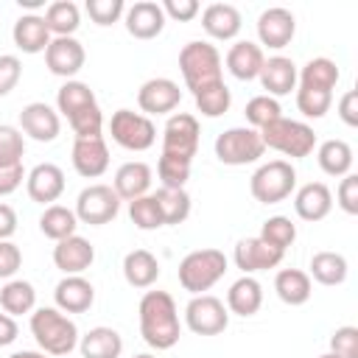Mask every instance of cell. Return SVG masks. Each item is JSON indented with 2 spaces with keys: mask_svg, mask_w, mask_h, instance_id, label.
I'll use <instances>...</instances> for the list:
<instances>
[{
  "mask_svg": "<svg viewBox=\"0 0 358 358\" xmlns=\"http://www.w3.org/2000/svg\"><path fill=\"white\" fill-rule=\"evenodd\" d=\"M140 336L154 350H171L179 341V310L168 291H145L140 305Z\"/></svg>",
  "mask_w": 358,
  "mask_h": 358,
  "instance_id": "6da1fadb",
  "label": "cell"
},
{
  "mask_svg": "<svg viewBox=\"0 0 358 358\" xmlns=\"http://www.w3.org/2000/svg\"><path fill=\"white\" fill-rule=\"evenodd\" d=\"M56 112H62L76 131V137H98L103 129V115L95 92L84 81H64L56 92Z\"/></svg>",
  "mask_w": 358,
  "mask_h": 358,
  "instance_id": "7a4b0ae2",
  "label": "cell"
},
{
  "mask_svg": "<svg viewBox=\"0 0 358 358\" xmlns=\"http://www.w3.org/2000/svg\"><path fill=\"white\" fill-rule=\"evenodd\" d=\"M31 333L48 355H70L81 338L76 322L59 308H36L31 313Z\"/></svg>",
  "mask_w": 358,
  "mask_h": 358,
  "instance_id": "3957f363",
  "label": "cell"
},
{
  "mask_svg": "<svg viewBox=\"0 0 358 358\" xmlns=\"http://www.w3.org/2000/svg\"><path fill=\"white\" fill-rule=\"evenodd\" d=\"M179 70H182V78H185V87L199 95L201 90L224 81L221 76V53L215 45L210 42H201V39H193L187 42L182 50H179Z\"/></svg>",
  "mask_w": 358,
  "mask_h": 358,
  "instance_id": "277c9868",
  "label": "cell"
},
{
  "mask_svg": "<svg viewBox=\"0 0 358 358\" xmlns=\"http://www.w3.org/2000/svg\"><path fill=\"white\" fill-rule=\"evenodd\" d=\"M227 271V255L221 249H193L182 257L179 263V285L199 296L204 291H210Z\"/></svg>",
  "mask_w": 358,
  "mask_h": 358,
  "instance_id": "5b68a950",
  "label": "cell"
},
{
  "mask_svg": "<svg viewBox=\"0 0 358 358\" xmlns=\"http://www.w3.org/2000/svg\"><path fill=\"white\" fill-rule=\"evenodd\" d=\"M260 140L266 148L280 151L291 159H302L316 148V134L308 123L291 120V117H277L260 129Z\"/></svg>",
  "mask_w": 358,
  "mask_h": 358,
  "instance_id": "8992f818",
  "label": "cell"
},
{
  "mask_svg": "<svg viewBox=\"0 0 358 358\" xmlns=\"http://www.w3.org/2000/svg\"><path fill=\"white\" fill-rule=\"evenodd\" d=\"M294 187H296V168L288 159L263 162L249 179V190H252L255 201H260V204L285 201L294 193Z\"/></svg>",
  "mask_w": 358,
  "mask_h": 358,
  "instance_id": "52a82bcc",
  "label": "cell"
},
{
  "mask_svg": "<svg viewBox=\"0 0 358 358\" xmlns=\"http://www.w3.org/2000/svg\"><path fill=\"white\" fill-rule=\"evenodd\" d=\"M263 151H266V145L260 140V131L249 129V126H232L215 137V157L224 165L238 168V165L257 162L263 157Z\"/></svg>",
  "mask_w": 358,
  "mask_h": 358,
  "instance_id": "ba28073f",
  "label": "cell"
},
{
  "mask_svg": "<svg viewBox=\"0 0 358 358\" xmlns=\"http://www.w3.org/2000/svg\"><path fill=\"white\" fill-rule=\"evenodd\" d=\"M109 134L126 151H148L157 143V126H154V120L145 117L143 112H131V109H117L112 115Z\"/></svg>",
  "mask_w": 358,
  "mask_h": 358,
  "instance_id": "9c48e42d",
  "label": "cell"
},
{
  "mask_svg": "<svg viewBox=\"0 0 358 358\" xmlns=\"http://www.w3.org/2000/svg\"><path fill=\"white\" fill-rule=\"evenodd\" d=\"M76 218L81 224H90V227H103L109 221L117 218L120 213V199L117 193L112 190V185H90L78 193L76 199Z\"/></svg>",
  "mask_w": 358,
  "mask_h": 358,
  "instance_id": "30bf717a",
  "label": "cell"
},
{
  "mask_svg": "<svg viewBox=\"0 0 358 358\" xmlns=\"http://www.w3.org/2000/svg\"><path fill=\"white\" fill-rule=\"evenodd\" d=\"M185 324L196 336H218L229 324V310L218 296L199 294L185 305Z\"/></svg>",
  "mask_w": 358,
  "mask_h": 358,
  "instance_id": "8fae6325",
  "label": "cell"
},
{
  "mask_svg": "<svg viewBox=\"0 0 358 358\" xmlns=\"http://www.w3.org/2000/svg\"><path fill=\"white\" fill-rule=\"evenodd\" d=\"M199 120L190 112H176L168 117L165 129H162V154L168 157H179V159H190L199 151Z\"/></svg>",
  "mask_w": 358,
  "mask_h": 358,
  "instance_id": "7c38bea8",
  "label": "cell"
},
{
  "mask_svg": "<svg viewBox=\"0 0 358 358\" xmlns=\"http://www.w3.org/2000/svg\"><path fill=\"white\" fill-rule=\"evenodd\" d=\"M84 62H87V53L76 36H53L50 45L45 48V64L59 78L73 81V76L84 67Z\"/></svg>",
  "mask_w": 358,
  "mask_h": 358,
  "instance_id": "4fadbf2b",
  "label": "cell"
},
{
  "mask_svg": "<svg viewBox=\"0 0 358 358\" xmlns=\"http://www.w3.org/2000/svg\"><path fill=\"white\" fill-rule=\"evenodd\" d=\"M179 101H182L179 84L171 81V78H162V76L159 78H148L137 90V106L143 109L145 117H151V115H168V112H173L179 106Z\"/></svg>",
  "mask_w": 358,
  "mask_h": 358,
  "instance_id": "5bb4252c",
  "label": "cell"
},
{
  "mask_svg": "<svg viewBox=\"0 0 358 358\" xmlns=\"http://www.w3.org/2000/svg\"><path fill=\"white\" fill-rule=\"evenodd\" d=\"M20 131L28 134L36 143H53L62 131V120L59 112L53 106H48L45 101H34L25 103L20 112Z\"/></svg>",
  "mask_w": 358,
  "mask_h": 358,
  "instance_id": "9a60e30c",
  "label": "cell"
},
{
  "mask_svg": "<svg viewBox=\"0 0 358 358\" xmlns=\"http://www.w3.org/2000/svg\"><path fill=\"white\" fill-rule=\"evenodd\" d=\"M70 159H73V168H76L78 176H84V179L103 176L106 168H109V148H106L103 134H98V137H76Z\"/></svg>",
  "mask_w": 358,
  "mask_h": 358,
  "instance_id": "2e32d148",
  "label": "cell"
},
{
  "mask_svg": "<svg viewBox=\"0 0 358 358\" xmlns=\"http://www.w3.org/2000/svg\"><path fill=\"white\" fill-rule=\"evenodd\" d=\"M25 190L31 201L50 207L64 193V171L53 162H39L25 173Z\"/></svg>",
  "mask_w": 358,
  "mask_h": 358,
  "instance_id": "e0dca14e",
  "label": "cell"
},
{
  "mask_svg": "<svg viewBox=\"0 0 358 358\" xmlns=\"http://www.w3.org/2000/svg\"><path fill=\"white\" fill-rule=\"evenodd\" d=\"M294 34H296V20L282 6H271L257 17V39L271 50L285 48L294 39Z\"/></svg>",
  "mask_w": 358,
  "mask_h": 358,
  "instance_id": "ac0fdd59",
  "label": "cell"
},
{
  "mask_svg": "<svg viewBox=\"0 0 358 358\" xmlns=\"http://www.w3.org/2000/svg\"><path fill=\"white\" fill-rule=\"evenodd\" d=\"M282 255H285V252H277L274 246H268L266 241H260V238L255 235V238H241V241L235 243L232 260H235V266H238L243 274H255V271L277 268V266L282 263Z\"/></svg>",
  "mask_w": 358,
  "mask_h": 358,
  "instance_id": "d6986e66",
  "label": "cell"
},
{
  "mask_svg": "<svg viewBox=\"0 0 358 358\" xmlns=\"http://www.w3.org/2000/svg\"><path fill=\"white\" fill-rule=\"evenodd\" d=\"M53 299L62 313H84L95 302V288L81 274H64L53 288Z\"/></svg>",
  "mask_w": 358,
  "mask_h": 358,
  "instance_id": "ffe728a7",
  "label": "cell"
},
{
  "mask_svg": "<svg viewBox=\"0 0 358 358\" xmlns=\"http://www.w3.org/2000/svg\"><path fill=\"white\" fill-rule=\"evenodd\" d=\"M162 28H165V11H162L159 3H154V0H140V3H134V6L126 8V31H129L134 39L148 42V39L159 36Z\"/></svg>",
  "mask_w": 358,
  "mask_h": 358,
  "instance_id": "44dd1931",
  "label": "cell"
},
{
  "mask_svg": "<svg viewBox=\"0 0 358 358\" xmlns=\"http://www.w3.org/2000/svg\"><path fill=\"white\" fill-rule=\"evenodd\" d=\"M92 260H95V246L81 235H70L53 246V263L64 274H81L92 266Z\"/></svg>",
  "mask_w": 358,
  "mask_h": 358,
  "instance_id": "7402d4cb",
  "label": "cell"
},
{
  "mask_svg": "<svg viewBox=\"0 0 358 358\" xmlns=\"http://www.w3.org/2000/svg\"><path fill=\"white\" fill-rule=\"evenodd\" d=\"M294 210L302 221H322L333 210V193L324 182H308L294 193Z\"/></svg>",
  "mask_w": 358,
  "mask_h": 358,
  "instance_id": "603a6c76",
  "label": "cell"
},
{
  "mask_svg": "<svg viewBox=\"0 0 358 358\" xmlns=\"http://www.w3.org/2000/svg\"><path fill=\"white\" fill-rule=\"evenodd\" d=\"M151 168L140 159H131V162H123L117 171H115V179H112V190L117 193L120 201H134L140 196L148 193L151 187Z\"/></svg>",
  "mask_w": 358,
  "mask_h": 358,
  "instance_id": "cb8c5ba5",
  "label": "cell"
},
{
  "mask_svg": "<svg viewBox=\"0 0 358 358\" xmlns=\"http://www.w3.org/2000/svg\"><path fill=\"white\" fill-rule=\"evenodd\" d=\"M257 78H260V87L266 90V95H271V98L288 95L291 90H296V64L288 56H271L263 62Z\"/></svg>",
  "mask_w": 358,
  "mask_h": 358,
  "instance_id": "d4e9b609",
  "label": "cell"
},
{
  "mask_svg": "<svg viewBox=\"0 0 358 358\" xmlns=\"http://www.w3.org/2000/svg\"><path fill=\"white\" fill-rule=\"evenodd\" d=\"M241 11L232 6V3H210L204 11H201V28L207 31V36L213 39H235L238 31H241Z\"/></svg>",
  "mask_w": 358,
  "mask_h": 358,
  "instance_id": "484cf974",
  "label": "cell"
},
{
  "mask_svg": "<svg viewBox=\"0 0 358 358\" xmlns=\"http://www.w3.org/2000/svg\"><path fill=\"white\" fill-rule=\"evenodd\" d=\"M227 70L238 78V81H252L260 76V67L266 62L263 56V48L257 42H249V39H241L235 42L229 50H227Z\"/></svg>",
  "mask_w": 358,
  "mask_h": 358,
  "instance_id": "4316f807",
  "label": "cell"
},
{
  "mask_svg": "<svg viewBox=\"0 0 358 358\" xmlns=\"http://www.w3.org/2000/svg\"><path fill=\"white\" fill-rule=\"evenodd\" d=\"M11 39L22 53H45V48L50 45L53 36H50L42 14H22L11 28Z\"/></svg>",
  "mask_w": 358,
  "mask_h": 358,
  "instance_id": "83f0119b",
  "label": "cell"
},
{
  "mask_svg": "<svg viewBox=\"0 0 358 358\" xmlns=\"http://www.w3.org/2000/svg\"><path fill=\"white\" fill-rule=\"evenodd\" d=\"M263 305V285L252 277V274H243L238 277L229 291H227V310L235 313V316H255Z\"/></svg>",
  "mask_w": 358,
  "mask_h": 358,
  "instance_id": "f1b7e54d",
  "label": "cell"
},
{
  "mask_svg": "<svg viewBox=\"0 0 358 358\" xmlns=\"http://www.w3.org/2000/svg\"><path fill=\"white\" fill-rule=\"evenodd\" d=\"M78 350L84 358H120L123 352V338L115 327H92L78 338Z\"/></svg>",
  "mask_w": 358,
  "mask_h": 358,
  "instance_id": "f546056e",
  "label": "cell"
},
{
  "mask_svg": "<svg viewBox=\"0 0 358 358\" xmlns=\"http://www.w3.org/2000/svg\"><path fill=\"white\" fill-rule=\"evenodd\" d=\"M123 277L131 288H151L159 280V260L148 249H131L123 257Z\"/></svg>",
  "mask_w": 358,
  "mask_h": 358,
  "instance_id": "4dcf8cb0",
  "label": "cell"
},
{
  "mask_svg": "<svg viewBox=\"0 0 358 358\" xmlns=\"http://www.w3.org/2000/svg\"><path fill=\"white\" fill-rule=\"evenodd\" d=\"M274 291L285 305L296 308V305H305L310 299L313 285H310L308 271H302V268H280L277 277H274Z\"/></svg>",
  "mask_w": 358,
  "mask_h": 358,
  "instance_id": "1f68e13d",
  "label": "cell"
},
{
  "mask_svg": "<svg viewBox=\"0 0 358 358\" xmlns=\"http://www.w3.org/2000/svg\"><path fill=\"white\" fill-rule=\"evenodd\" d=\"M296 81H299V87H308V90L333 92L336 84H338V67H336L333 59L316 56V59H310V62L296 73Z\"/></svg>",
  "mask_w": 358,
  "mask_h": 358,
  "instance_id": "d6a6232c",
  "label": "cell"
},
{
  "mask_svg": "<svg viewBox=\"0 0 358 358\" xmlns=\"http://www.w3.org/2000/svg\"><path fill=\"white\" fill-rule=\"evenodd\" d=\"M308 268H310L308 277H313L322 285H341L347 280V271H350L347 257L341 252H327V249L324 252H316L310 257V266Z\"/></svg>",
  "mask_w": 358,
  "mask_h": 358,
  "instance_id": "836d02e7",
  "label": "cell"
},
{
  "mask_svg": "<svg viewBox=\"0 0 358 358\" xmlns=\"http://www.w3.org/2000/svg\"><path fill=\"white\" fill-rule=\"evenodd\" d=\"M157 199V207L162 213V224L165 227H176L185 224L190 215V196L185 187H159L157 193H151Z\"/></svg>",
  "mask_w": 358,
  "mask_h": 358,
  "instance_id": "e575fe53",
  "label": "cell"
},
{
  "mask_svg": "<svg viewBox=\"0 0 358 358\" xmlns=\"http://www.w3.org/2000/svg\"><path fill=\"white\" fill-rule=\"evenodd\" d=\"M76 227H78V218H76V213L70 210V207H64V204H50V207H45V213L39 215V229H42V235L45 238H50V241H64V238H70V235H76Z\"/></svg>",
  "mask_w": 358,
  "mask_h": 358,
  "instance_id": "d590c367",
  "label": "cell"
},
{
  "mask_svg": "<svg viewBox=\"0 0 358 358\" xmlns=\"http://www.w3.org/2000/svg\"><path fill=\"white\" fill-rule=\"evenodd\" d=\"M0 308L8 316H22L36 308V291L28 280H8L0 288Z\"/></svg>",
  "mask_w": 358,
  "mask_h": 358,
  "instance_id": "8d00e7d4",
  "label": "cell"
},
{
  "mask_svg": "<svg viewBox=\"0 0 358 358\" xmlns=\"http://www.w3.org/2000/svg\"><path fill=\"white\" fill-rule=\"evenodd\" d=\"M45 25L50 36H73L81 25V11L73 0H56L45 8Z\"/></svg>",
  "mask_w": 358,
  "mask_h": 358,
  "instance_id": "74e56055",
  "label": "cell"
},
{
  "mask_svg": "<svg viewBox=\"0 0 358 358\" xmlns=\"http://www.w3.org/2000/svg\"><path fill=\"white\" fill-rule=\"evenodd\" d=\"M316 159H319V168L327 176H347L350 168H352V148H350V143L333 137V140H324L319 145Z\"/></svg>",
  "mask_w": 358,
  "mask_h": 358,
  "instance_id": "f35d334b",
  "label": "cell"
},
{
  "mask_svg": "<svg viewBox=\"0 0 358 358\" xmlns=\"http://www.w3.org/2000/svg\"><path fill=\"white\" fill-rule=\"evenodd\" d=\"M260 241H266L268 246H274L277 252H285L294 241H296V224L288 215H271L263 221L260 227Z\"/></svg>",
  "mask_w": 358,
  "mask_h": 358,
  "instance_id": "ab89813d",
  "label": "cell"
},
{
  "mask_svg": "<svg viewBox=\"0 0 358 358\" xmlns=\"http://www.w3.org/2000/svg\"><path fill=\"white\" fill-rule=\"evenodd\" d=\"M193 98H196V109H199L204 117H221V115L229 109V103H232V92H229V87H227L224 81H218V84L201 90V92L193 95Z\"/></svg>",
  "mask_w": 358,
  "mask_h": 358,
  "instance_id": "60d3db41",
  "label": "cell"
},
{
  "mask_svg": "<svg viewBox=\"0 0 358 358\" xmlns=\"http://www.w3.org/2000/svg\"><path fill=\"white\" fill-rule=\"evenodd\" d=\"M129 218H131V224H134L137 229H145V232L165 227V224H162V213H159V207H157V199H154L151 193H145V196L129 201Z\"/></svg>",
  "mask_w": 358,
  "mask_h": 358,
  "instance_id": "b9f144b4",
  "label": "cell"
},
{
  "mask_svg": "<svg viewBox=\"0 0 358 358\" xmlns=\"http://www.w3.org/2000/svg\"><path fill=\"white\" fill-rule=\"evenodd\" d=\"M243 115H246L249 129H257V131H260L266 123L282 117V106H280L277 98H271V95H255V98L246 103Z\"/></svg>",
  "mask_w": 358,
  "mask_h": 358,
  "instance_id": "7bdbcfd3",
  "label": "cell"
},
{
  "mask_svg": "<svg viewBox=\"0 0 358 358\" xmlns=\"http://www.w3.org/2000/svg\"><path fill=\"white\" fill-rule=\"evenodd\" d=\"M22 154H25V137L17 126L0 123V168H11V165H22Z\"/></svg>",
  "mask_w": 358,
  "mask_h": 358,
  "instance_id": "ee69618b",
  "label": "cell"
},
{
  "mask_svg": "<svg viewBox=\"0 0 358 358\" xmlns=\"http://www.w3.org/2000/svg\"><path fill=\"white\" fill-rule=\"evenodd\" d=\"M190 159H179V157H168V154H159V162H157V176L162 182V187H185L187 179H190Z\"/></svg>",
  "mask_w": 358,
  "mask_h": 358,
  "instance_id": "f6af8a7d",
  "label": "cell"
},
{
  "mask_svg": "<svg viewBox=\"0 0 358 358\" xmlns=\"http://www.w3.org/2000/svg\"><path fill=\"white\" fill-rule=\"evenodd\" d=\"M333 103V92H322V90H308V87H296V109L305 117H324L330 112Z\"/></svg>",
  "mask_w": 358,
  "mask_h": 358,
  "instance_id": "bcb514c9",
  "label": "cell"
},
{
  "mask_svg": "<svg viewBox=\"0 0 358 358\" xmlns=\"http://www.w3.org/2000/svg\"><path fill=\"white\" fill-rule=\"evenodd\" d=\"M84 8L95 25H112L126 14L123 0H87Z\"/></svg>",
  "mask_w": 358,
  "mask_h": 358,
  "instance_id": "7dc6e473",
  "label": "cell"
},
{
  "mask_svg": "<svg viewBox=\"0 0 358 358\" xmlns=\"http://www.w3.org/2000/svg\"><path fill=\"white\" fill-rule=\"evenodd\" d=\"M330 352H336L338 358H358V327L344 324V327L333 330V336H330Z\"/></svg>",
  "mask_w": 358,
  "mask_h": 358,
  "instance_id": "c3c4849f",
  "label": "cell"
},
{
  "mask_svg": "<svg viewBox=\"0 0 358 358\" xmlns=\"http://www.w3.org/2000/svg\"><path fill=\"white\" fill-rule=\"evenodd\" d=\"M336 204H338L347 215H358V176H355V173L341 176L338 190H336Z\"/></svg>",
  "mask_w": 358,
  "mask_h": 358,
  "instance_id": "681fc988",
  "label": "cell"
},
{
  "mask_svg": "<svg viewBox=\"0 0 358 358\" xmlns=\"http://www.w3.org/2000/svg\"><path fill=\"white\" fill-rule=\"evenodd\" d=\"M22 76V62L14 53H0V98L8 95Z\"/></svg>",
  "mask_w": 358,
  "mask_h": 358,
  "instance_id": "f907efd6",
  "label": "cell"
},
{
  "mask_svg": "<svg viewBox=\"0 0 358 358\" xmlns=\"http://www.w3.org/2000/svg\"><path fill=\"white\" fill-rule=\"evenodd\" d=\"M22 266V252L11 241H0V280H11Z\"/></svg>",
  "mask_w": 358,
  "mask_h": 358,
  "instance_id": "816d5d0a",
  "label": "cell"
},
{
  "mask_svg": "<svg viewBox=\"0 0 358 358\" xmlns=\"http://www.w3.org/2000/svg\"><path fill=\"white\" fill-rule=\"evenodd\" d=\"M162 11H165V20H176V22H190L196 14H199V3L196 0H165L159 3Z\"/></svg>",
  "mask_w": 358,
  "mask_h": 358,
  "instance_id": "f5cc1de1",
  "label": "cell"
},
{
  "mask_svg": "<svg viewBox=\"0 0 358 358\" xmlns=\"http://www.w3.org/2000/svg\"><path fill=\"white\" fill-rule=\"evenodd\" d=\"M338 117H341L350 129L358 126V92H355V90H347V92L338 98Z\"/></svg>",
  "mask_w": 358,
  "mask_h": 358,
  "instance_id": "db71d44e",
  "label": "cell"
},
{
  "mask_svg": "<svg viewBox=\"0 0 358 358\" xmlns=\"http://www.w3.org/2000/svg\"><path fill=\"white\" fill-rule=\"evenodd\" d=\"M25 179V168L22 165H11V168H0V196H11Z\"/></svg>",
  "mask_w": 358,
  "mask_h": 358,
  "instance_id": "11a10c76",
  "label": "cell"
},
{
  "mask_svg": "<svg viewBox=\"0 0 358 358\" xmlns=\"http://www.w3.org/2000/svg\"><path fill=\"white\" fill-rule=\"evenodd\" d=\"M14 232H17V213L11 204L0 201V241H11Z\"/></svg>",
  "mask_w": 358,
  "mask_h": 358,
  "instance_id": "9f6ffc18",
  "label": "cell"
},
{
  "mask_svg": "<svg viewBox=\"0 0 358 358\" xmlns=\"http://www.w3.org/2000/svg\"><path fill=\"white\" fill-rule=\"evenodd\" d=\"M17 322H14V316H8V313H0V347H8V344H14L17 341Z\"/></svg>",
  "mask_w": 358,
  "mask_h": 358,
  "instance_id": "6f0895ef",
  "label": "cell"
},
{
  "mask_svg": "<svg viewBox=\"0 0 358 358\" xmlns=\"http://www.w3.org/2000/svg\"><path fill=\"white\" fill-rule=\"evenodd\" d=\"M8 358H48V352H36V350H20V352H11Z\"/></svg>",
  "mask_w": 358,
  "mask_h": 358,
  "instance_id": "680465c9",
  "label": "cell"
},
{
  "mask_svg": "<svg viewBox=\"0 0 358 358\" xmlns=\"http://www.w3.org/2000/svg\"><path fill=\"white\" fill-rule=\"evenodd\" d=\"M20 3V8H39V6H45V0H17Z\"/></svg>",
  "mask_w": 358,
  "mask_h": 358,
  "instance_id": "91938a15",
  "label": "cell"
},
{
  "mask_svg": "<svg viewBox=\"0 0 358 358\" xmlns=\"http://www.w3.org/2000/svg\"><path fill=\"white\" fill-rule=\"evenodd\" d=\"M131 358H157V355H151V352H137V355H131Z\"/></svg>",
  "mask_w": 358,
  "mask_h": 358,
  "instance_id": "94428289",
  "label": "cell"
},
{
  "mask_svg": "<svg viewBox=\"0 0 358 358\" xmlns=\"http://www.w3.org/2000/svg\"><path fill=\"white\" fill-rule=\"evenodd\" d=\"M319 358H338L336 352H324V355H319Z\"/></svg>",
  "mask_w": 358,
  "mask_h": 358,
  "instance_id": "6125c7cd",
  "label": "cell"
}]
</instances>
